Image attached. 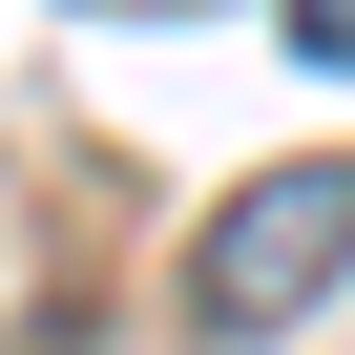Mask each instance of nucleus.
Masks as SVG:
<instances>
[{"instance_id":"1","label":"nucleus","mask_w":355,"mask_h":355,"mask_svg":"<svg viewBox=\"0 0 355 355\" xmlns=\"http://www.w3.org/2000/svg\"><path fill=\"white\" fill-rule=\"evenodd\" d=\"M334 272H355V167H251L209 209V251H189V313L209 334H293Z\"/></svg>"},{"instance_id":"2","label":"nucleus","mask_w":355,"mask_h":355,"mask_svg":"<svg viewBox=\"0 0 355 355\" xmlns=\"http://www.w3.org/2000/svg\"><path fill=\"white\" fill-rule=\"evenodd\" d=\"M293 63H334V84H355V0H293Z\"/></svg>"}]
</instances>
